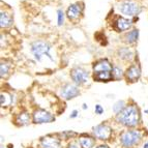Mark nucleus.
I'll return each mask as SVG.
<instances>
[{
    "label": "nucleus",
    "instance_id": "nucleus-1",
    "mask_svg": "<svg viewBox=\"0 0 148 148\" xmlns=\"http://www.w3.org/2000/svg\"><path fill=\"white\" fill-rule=\"evenodd\" d=\"M115 120L126 128H137L141 122V113L135 104L127 105L119 114L115 115Z\"/></svg>",
    "mask_w": 148,
    "mask_h": 148
},
{
    "label": "nucleus",
    "instance_id": "nucleus-2",
    "mask_svg": "<svg viewBox=\"0 0 148 148\" xmlns=\"http://www.w3.org/2000/svg\"><path fill=\"white\" fill-rule=\"evenodd\" d=\"M145 137V132L139 128H127L119 135V144L121 148H135L139 146Z\"/></svg>",
    "mask_w": 148,
    "mask_h": 148
},
{
    "label": "nucleus",
    "instance_id": "nucleus-3",
    "mask_svg": "<svg viewBox=\"0 0 148 148\" xmlns=\"http://www.w3.org/2000/svg\"><path fill=\"white\" fill-rule=\"evenodd\" d=\"M51 48H52L51 45L45 40H35L30 45V51L38 62L42 61V57H47L51 61H54V59L50 54Z\"/></svg>",
    "mask_w": 148,
    "mask_h": 148
},
{
    "label": "nucleus",
    "instance_id": "nucleus-4",
    "mask_svg": "<svg viewBox=\"0 0 148 148\" xmlns=\"http://www.w3.org/2000/svg\"><path fill=\"white\" fill-rule=\"evenodd\" d=\"M92 136L101 142H108L113 137V127L110 124L103 122L92 127Z\"/></svg>",
    "mask_w": 148,
    "mask_h": 148
},
{
    "label": "nucleus",
    "instance_id": "nucleus-5",
    "mask_svg": "<svg viewBox=\"0 0 148 148\" xmlns=\"http://www.w3.org/2000/svg\"><path fill=\"white\" fill-rule=\"evenodd\" d=\"M38 147L40 148H63L62 146V139L59 134H49L42 136L38 140Z\"/></svg>",
    "mask_w": 148,
    "mask_h": 148
},
{
    "label": "nucleus",
    "instance_id": "nucleus-6",
    "mask_svg": "<svg viewBox=\"0 0 148 148\" xmlns=\"http://www.w3.org/2000/svg\"><path fill=\"white\" fill-rule=\"evenodd\" d=\"M54 114L51 112L45 110L42 108L35 109L32 112V123L34 124H44V123H51L55 121Z\"/></svg>",
    "mask_w": 148,
    "mask_h": 148
},
{
    "label": "nucleus",
    "instance_id": "nucleus-7",
    "mask_svg": "<svg viewBox=\"0 0 148 148\" xmlns=\"http://www.w3.org/2000/svg\"><path fill=\"white\" fill-rule=\"evenodd\" d=\"M119 10L122 15L127 17H135L141 12V6L133 0H125L119 5Z\"/></svg>",
    "mask_w": 148,
    "mask_h": 148
},
{
    "label": "nucleus",
    "instance_id": "nucleus-8",
    "mask_svg": "<svg viewBox=\"0 0 148 148\" xmlns=\"http://www.w3.org/2000/svg\"><path fill=\"white\" fill-rule=\"evenodd\" d=\"M71 78L73 82L77 86H81V85L86 84L89 79V73L88 71L81 66H77L71 71Z\"/></svg>",
    "mask_w": 148,
    "mask_h": 148
},
{
    "label": "nucleus",
    "instance_id": "nucleus-9",
    "mask_svg": "<svg viewBox=\"0 0 148 148\" xmlns=\"http://www.w3.org/2000/svg\"><path fill=\"white\" fill-rule=\"evenodd\" d=\"M80 94V89L78 88L76 84H71V83H67L65 84L60 90V96L62 99H65V101H69V99H73L75 97Z\"/></svg>",
    "mask_w": 148,
    "mask_h": 148
},
{
    "label": "nucleus",
    "instance_id": "nucleus-10",
    "mask_svg": "<svg viewBox=\"0 0 148 148\" xmlns=\"http://www.w3.org/2000/svg\"><path fill=\"white\" fill-rule=\"evenodd\" d=\"M96 139L89 134H81L77 138V142L81 148H95Z\"/></svg>",
    "mask_w": 148,
    "mask_h": 148
},
{
    "label": "nucleus",
    "instance_id": "nucleus-11",
    "mask_svg": "<svg viewBox=\"0 0 148 148\" xmlns=\"http://www.w3.org/2000/svg\"><path fill=\"white\" fill-rule=\"evenodd\" d=\"M125 79L130 83H135L137 82L141 77V69L138 64H132L124 73Z\"/></svg>",
    "mask_w": 148,
    "mask_h": 148
},
{
    "label": "nucleus",
    "instance_id": "nucleus-12",
    "mask_svg": "<svg viewBox=\"0 0 148 148\" xmlns=\"http://www.w3.org/2000/svg\"><path fill=\"white\" fill-rule=\"evenodd\" d=\"M82 12H83V6H82L81 3L77 2V3H73L69 6L66 10V16L69 20L75 21L78 20L82 15Z\"/></svg>",
    "mask_w": 148,
    "mask_h": 148
},
{
    "label": "nucleus",
    "instance_id": "nucleus-13",
    "mask_svg": "<svg viewBox=\"0 0 148 148\" xmlns=\"http://www.w3.org/2000/svg\"><path fill=\"white\" fill-rule=\"evenodd\" d=\"M32 122V114L27 111H21L14 118V123L17 126H25Z\"/></svg>",
    "mask_w": 148,
    "mask_h": 148
},
{
    "label": "nucleus",
    "instance_id": "nucleus-14",
    "mask_svg": "<svg viewBox=\"0 0 148 148\" xmlns=\"http://www.w3.org/2000/svg\"><path fill=\"white\" fill-rule=\"evenodd\" d=\"M113 65L108 59H101L93 64V73L101 72H112Z\"/></svg>",
    "mask_w": 148,
    "mask_h": 148
},
{
    "label": "nucleus",
    "instance_id": "nucleus-15",
    "mask_svg": "<svg viewBox=\"0 0 148 148\" xmlns=\"http://www.w3.org/2000/svg\"><path fill=\"white\" fill-rule=\"evenodd\" d=\"M132 25H133L132 20L123 17H118L115 21V29L118 32H122L130 29L132 27Z\"/></svg>",
    "mask_w": 148,
    "mask_h": 148
},
{
    "label": "nucleus",
    "instance_id": "nucleus-16",
    "mask_svg": "<svg viewBox=\"0 0 148 148\" xmlns=\"http://www.w3.org/2000/svg\"><path fill=\"white\" fill-rule=\"evenodd\" d=\"M117 55H118L119 58H120L121 60H123V61H131L134 57V52L131 48L123 47L118 50Z\"/></svg>",
    "mask_w": 148,
    "mask_h": 148
},
{
    "label": "nucleus",
    "instance_id": "nucleus-17",
    "mask_svg": "<svg viewBox=\"0 0 148 148\" xmlns=\"http://www.w3.org/2000/svg\"><path fill=\"white\" fill-rule=\"evenodd\" d=\"M12 22H14V20H12L10 14L1 10V12H0V26H1V28L10 27L12 25Z\"/></svg>",
    "mask_w": 148,
    "mask_h": 148
},
{
    "label": "nucleus",
    "instance_id": "nucleus-18",
    "mask_svg": "<svg viewBox=\"0 0 148 148\" xmlns=\"http://www.w3.org/2000/svg\"><path fill=\"white\" fill-rule=\"evenodd\" d=\"M94 81L97 82H109L113 80L112 72H101V73H93Z\"/></svg>",
    "mask_w": 148,
    "mask_h": 148
},
{
    "label": "nucleus",
    "instance_id": "nucleus-19",
    "mask_svg": "<svg viewBox=\"0 0 148 148\" xmlns=\"http://www.w3.org/2000/svg\"><path fill=\"white\" fill-rule=\"evenodd\" d=\"M138 37H139V30L133 29L132 31L127 32V33L124 35L123 40L127 45H133V44H135V42H137Z\"/></svg>",
    "mask_w": 148,
    "mask_h": 148
},
{
    "label": "nucleus",
    "instance_id": "nucleus-20",
    "mask_svg": "<svg viewBox=\"0 0 148 148\" xmlns=\"http://www.w3.org/2000/svg\"><path fill=\"white\" fill-rule=\"evenodd\" d=\"M14 99H12V95L8 92H1V95H0V103H1V107L5 108V107H10L12 106Z\"/></svg>",
    "mask_w": 148,
    "mask_h": 148
},
{
    "label": "nucleus",
    "instance_id": "nucleus-21",
    "mask_svg": "<svg viewBox=\"0 0 148 148\" xmlns=\"http://www.w3.org/2000/svg\"><path fill=\"white\" fill-rule=\"evenodd\" d=\"M10 66H12V64L10 62L8 61L1 62V64H0V76H1V78L8 77V75L10 74Z\"/></svg>",
    "mask_w": 148,
    "mask_h": 148
},
{
    "label": "nucleus",
    "instance_id": "nucleus-22",
    "mask_svg": "<svg viewBox=\"0 0 148 148\" xmlns=\"http://www.w3.org/2000/svg\"><path fill=\"white\" fill-rule=\"evenodd\" d=\"M124 73L123 71H122V69H121L120 66H118V65H114L113 66V69H112V76H113V80H115V81H118V80H120L122 77H123Z\"/></svg>",
    "mask_w": 148,
    "mask_h": 148
},
{
    "label": "nucleus",
    "instance_id": "nucleus-23",
    "mask_svg": "<svg viewBox=\"0 0 148 148\" xmlns=\"http://www.w3.org/2000/svg\"><path fill=\"white\" fill-rule=\"evenodd\" d=\"M59 136L60 138L62 139V141L63 140H71L72 141L74 138H78V134L75 133V132L73 131H65V132H62V133H59Z\"/></svg>",
    "mask_w": 148,
    "mask_h": 148
},
{
    "label": "nucleus",
    "instance_id": "nucleus-24",
    "mask_svg": "<svg viewBox=\"0 0 148 148\" xmlns=\"http://www.w3.org/2000/svg\"><path fill=\"white\" fill-rule=\"evenodd\" d=\"M126 106H127V105L125 104V101H118L113 105V107H112V111L114 112L115 115H117V114L120 113Z\"/></svg>",
    "mask_w": 148,
    "mask_h": 148
},
{
    "label": "nucleus",
    "instance_id": "nucleus-25",
    "mask_svg": "<svg viewBox=\"0 0 148 148\" xmlns=\"http://www.w3.org/2000/svg\"><path fill=\"white\" fill-rule=\"evenodd\" d=\"M57 21H58V26H62L64 23V12L62 10H57Z\"/></svg>",
    "mask_w": 148,
    "mask_h": 148
},
{
    "label": "nucleus",
    "instance_id": "nucleus-26",
    "mask_svg": "<svg viewBox=\"0 0 148 148\" xmlns=\"http://www.w3.org/2000/svg\"><path fill=\"white\" fill-rule=\"evenodd\" d=\"M65 148H81V147L79 146V144H78L77 140L76 141L72 140V141H69V143L66 144V147H65Z\"/></svg>",
    "mask_w": 148,
    "mask_h": 148
},
{
    "label": "nucleus",
    "instance_id": "nucleus-27",
    "mask_svg": "<svg viewBox=\"0 0 148 148\" xmlns=\"http://www.w3.org/2000/svg\"><path fill=\"white\" fill-rule=\"evenodd\" d=\"M94 112H95V114H97V115H101V114L104 113V108H103L101 105H95V107H94Z\"/></svg>",
    "mask_w": 148,
    "mask_h": 148
},
{
    "label": "nucleus",
    "instance_id": "nucleus-28",
    "mask_svg": "<svg viewBox=\"0 0 148 148\" xmlns=\"http://www.w3.org/2000/svg\"><path fill=\"white\" fill-rule=\"evenodd\" d=\"M79 116V111L78 110H73L72 112H71V115H69V118H77V117Z\"/></svg>",
    "mask_w": 148,
    "mask_h": 148
},
{
    "label": "nucleus",
    "instance_id": "nucleus-29",
    "mask_svg": "<svg viewBox=\"0 0 148 148\" xmlns=\"http://www.w3.org/2000/svg\"><path fill=\"white\" fill-rule=\"evenodd\" d=\"M95 148H111V147L106 143H101V144H99V145H96Z\"/></svg>",
    "mask_w": 148,
    "mask_h": 148
},
{
    "label": "nucleus",
    "instance_id": "nucleus-30",
    "mask_svg": "<svg viewBox=\"0 0 148 148\" xmlns=\"http://www.w3.org/2000/svg\"><path fill=\"white\" fill-rule=\"evenodd\" d=\"M142 148H148V140L146 141V142H144L143 143V147Z\"/></svg>",
    "mask_w": 148,
    "mask_h": 148
},
{
    "label": "nucleus",
    "instance_id": "nucleus-31",
    "mask_svg": "<svg viewBox=\"0 0 148 148\" xmlns=\"http://www.w3.org/2000/svg\"><path fill=\"white\" fill-rule=\"evenodd\" d=\"M87 108H88V106H87L86 104H83V107H82V109H83V110H86Z\"/></svg>",
    "mask_w": 148,
    "mask_h": 148
},
{
    "label": "nucleus",
    "instance_id": "nucleus-32",
    "mask_svg": "<svg viewBox=\"0 0 148 148\" xmlns=\"http://www.w3.org/2000/svg\"><path fill=\"white\" fill-rule=\"evenodd\" d=\"M145 113H146V114H148V109H147V110H145Z\"/></svg>",
    "mask_w": 148,
    "mask_h": 148
}]
</instances>
